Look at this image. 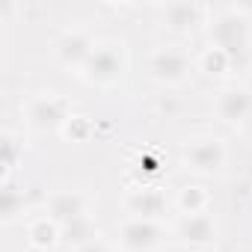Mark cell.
Segmentation results:
<instances>
[{"label": "cell", "mask_w": 252, "mask_h": 252, "mask_svg": "<svg viewBox=\"0 0 252 252\" xmlns=\"http://www.w3.org/2000/svg\"><path fill=\"white\" fill-rule=\"evenodd\" d=\"M125 68H128V54H125V45L116 39H104L95 45L92 57L86 60V65L80 68V77L92 86H113L125 77Z\"/></svg>", "instance_id": "1"}, {"label": "cell", "mask_w": 252, "mask_h": 252, "mask_svg": "<svg viewBox=\"0 0 252 252\" xmlns=\"http://www.w3.org/2000/svg\"><path fill=\"white\" fill-rule=\"evenodd\" d=\"M181 166L193 175H217L222 172V166L228 163V149L220 137L214 134H199V137H190L184 146H181V155H178Z\"/></svg>", "instance_id": "2"}, {"label": "cell", "mask_w": 252, "mask_h": 252, "mask_svg": "<svg viewBox=\"0 0 252 252\" xmlns=\"http://www.w3.org/2000/svg\"><path fill=\"white\" fill-rule=\"evenodd\" d=\"M208 36H211V45L220 48V51H225L234 63H240V60L246 57V51H249V39H252V33H249V21L243 18L240 9H222V12L211 21Z\"/></svg>", "instance_id": "3"}, {"label": "cell", "mask_w": 252, "mask_h": 252, "mask_svg": "<svg viewBox=\"0 0 252 252\" xmlns=\"http://www.w3.org/2000/svg\"><path fill=\"white\" fill-rule=\"evenodd\" d=\"M149 77L160 86H181L193 74V57L178 45H160L146 60Z\"/></svg>", "instance_id": "4"}, {"label": "cell", "mask_w": 252, "mask_h": 252, "mask_svg": "<svg viewBox=\"0 0 252 252\" xmlns=\"http://www.w3.org/2000/svg\"><path fill=\"white\" fill-rule=\"evenodd\" d=\"M71 104L68 98H63L60 92H39L27 101L24 107V119L33 131L39 134H48V131H63V125L71 119Z\"/></svg>", "instance_id": "5"}, {"label": "cell", "mask_w": 252, "mask_h": 252, "mask_svg": "<svg viewBox=\"0 0 252 252\" xmlns=\"http://www.w3.org/2000/svg\"><path fill=\"white\" fill-rule=\"evenodd\" d=\"M169 237V228L160 220H140L131 217L116 228L119 252H158Z\"/></svg>", "instance_id": "6"}, {"label": "cell", "mask_w": 252, "mask_h": 252, "mask_svg": "<svg viewBox=\"0 0 252 252\" xmlns=\"http://www.w3.org/2000/svg\"><path fill=\"white\" fill-rule=\"evenodd\" d=\"M95 39H92V33L89 30H65L60 39H57V45H54V57H57V63L63 65V68H68V71H77L80 74V68L86 65V60L92 57V51H95Z\"/></svg>", "instance_id": "7"}, {"label": "cell", "mask_w": 252, "mask_h": 252, "mask_svg": "<svg viewBox=\"0 0 252 252\" xmlns=\"http://www.w3.org/2000/svg\"><path fill=\"white\" fill-rule=\"evenodd\" d=\"M214 113H217L220 122L240 128V125L252 116V92L243 89V86H228V89L217 92V98H214Z\"/></svg>", "instance_id": "8"}, {"label": "cell", "mask_w": 252, "mask_h": 252, "mask_svg": "<svg viewBox=\"0 0 252 252\" xmlns=\"http://www.w3.org/2000/svg\"><path fill=\"white\" fill-rule=\"evenodd\" d=\"M172 237L181 240L184 246L193 249H205L217 240V222L211 214H193V217H181L172 225Z\"/></svg>", "instance_id": "9"}, {"label": "cell", "mask_w": 252, "mask_h": 252, "mask_svg": "<svg viewBox=\"0 0 252 252\" xmlns=\"http://www.w3.org/2000/svg\"><path fill=\"white\" fill-rule=\"evenodd\" d=\"M45 217H51L60 225H68V222H74L80 217H89V202L77 190H57V193L48 196Z\"/></svg>", "instance_id": "10"}, {"label": "cell", "mask_w": 252, "mask_h": 252, "mask_svg": "<svg viewBox=\"0 0 252 252\" xmlns=\"http://www.w3.org/2000/svg\"><path fill=\"white\" fill-rule=\"evenodd\" d=\"M158 15H160V24L172 33H193L202 18H205V9L199 3H166V6H158Z\"/></svg>", "instance_id": "11"}, {"label": "cell", "mask_w": 252, "mask_h": 252, "mask_svg": "<svg viewBox=\"0 0 252 252\" xmlns=\"http://www.w3.org/2000/svg\"><path fill=\"white\" fill-rule=\"evenodd\" d=\"M169 202L166 196L158 190V187H134L128 193V214L131 217H140V220H160L166 214Z\"/></svg>", "instance_id": "12"}, {"label": "cell", "mask_w": 252, "mask_h": 252, "mask_svg": "<svg viewBox=\"0 0 252 252\" xmlns=\"http://www.w3.org/2000/svg\"><path fill=\"white\" fill-rule=\"evenodd\" d=\"M27 237H30V246H36L39 252H51L63 240V225L54 222L51 217H39L27 225Z\"/></svg>", "instance_id": "13"}, {"label": "cell", "mask_w": 252, "mask_h": 252, "mask_svg": "<svg viewBox=\"0 0 252 252\" xmlns=\"http://www.w3.org/2000/svg\"><path fill=\"white\" fill-rule=\"evenodd\" d=\"M208 205H211V196H208V190H205V187H199V184H184V187H178L175 208L181 211V217L208 214Z\"/></svg>", "instance_id": "14"}, {"label": "cell", "mask_w": 252, "mask_h": 252, "mask_svg": "<svg viewBox=\"0 0 252 252\" xmlns=\"http://www.w3.org/2000/svg\"><path fill=\"white\" fill-rule=\"evenodd\" d=\"M92 240H98V225L92 217H80V220L63 225V243H68L71 249H80Z\"/></svg>", "instance_id": "15"}, {"label": "cell", "mask_w": 252, "mask_h": 252, "mask_svg": "<svg viewBox=\"0 0 252 252\" xmlns=\"http://www.w3.org/2000/svg\"><path fill=\"white\" fill-rule=\"evenodd\" d=\"M27 208V196L24 190H18L12 181H3V202H0V211H3V222H12L18 214H24Z\"/></svg>", "instance_id": "16"}, {"label": "cell", "mask_w": 252, "mask_h": 252, "mask_svg": "<svg viewBox=\"0 0 252 252\" xmlns=\"http://www.w3.org/2000/svg\"><path fill=\"white\" fill-rule=\"evenodd\" d=\"M234 65H237V63H234L225 51H220V48H214V45L199 57V68L208 71V74H217V77H220V74H228Z\"/></svg>", "instance_id": "17"}, {"label": "cell", "mask_w": 252, "mask_h": 252, "mask_svg": "<svg viewBox=\"0 0 252 252\" xmlns=\"http://www.w3.org/2000/svg\"><path fill=\"white\" fill-rule=\"evenodd\" d=\"M60 134H63L68 143H86V140L95 134V125H92L86 116H77V113H74V116L63 125V131H60Z\"/></svg>", "instance_id": "18"}, {"label": "cell", "mask_w": 252, "mask_h": 252, "mask_svg": "<svg viewBox=\"0 0 252 252\" xmlns=\"http://www.w3.org/2000/svg\"><path fill=\"white\" fill-rule=\"evenodd\" d=\"M18 155H21L18 140H15L12 134H6V137H3V181L12 178V169H15V163H18Z\"/></svg>", "instance_id": "19"}, {"label": "cell", "mask_w": 252, "mask_h": 252, "mask_svg": "<svg viewBox=\"0 0 252 252\" xmlns=\"http://www.w3.org/2000/svg\"><path fill=\"white\" fill-rule=\"evenodd\" d=\"M74 252H119V246H113V243H107V240H92V243H86V246H80V249H74Z\"/></svg>", "instance_id": "20"}, {"label": "cell", "mask_w": 252, "mask_h": 252, "mask_svg": "<svg viewBox=\"0 0 252 252\" xmlns=\"http://www.w3.org/2000/svg\"><path fill=\"white\" fill-rule=\"evenodd\" d=\"M240 131H243V134H246V137L252 140V116H249V119H246V122L240 125Z\"/></svg>", "instance_id": "21"}]
</instances>
